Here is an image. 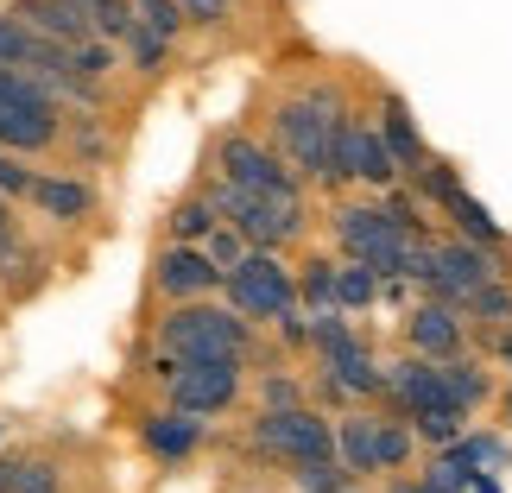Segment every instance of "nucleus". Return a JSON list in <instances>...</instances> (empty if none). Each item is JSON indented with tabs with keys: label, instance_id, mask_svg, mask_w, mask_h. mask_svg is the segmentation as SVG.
<instances>
[{
	"label": "nucleus",
	"instance_id": "1",
	"mask_svg": "<svg viewBox=\"0 0 512 493\" xmlns=\"http://www.w3.org/2000/svg\"><path fill=\"white\" fill-rule=\"evenodd\" d=\"M342 127H348V108H342L336 89H304V95H291V102H279V114H272L279 146L291 152L298 177H310V184L329 177V152H336Z\"/></svg>",
	"mask_w": 512,
	"mask_h": 493
},
{
	"label": "nucleus",
	"instance_id": "2",
	"mask_svg": "<svg viewBox=\"0 0 512 493\" xmlns=\"http://www.w3.org/2000/svg\"><path fill=\"white\" fill-rule=\"evenodd\" d=\"M159 342H165L171 361H247L253 329L222 304H184L165 317Z\"/></svg>",
	"mask_w": 512,
	"mask_h": 493
},
{
	"label": "nucleus",
	"instance_id": "3",
	"mask_svg": "<svg viewBox=\"0 0 512 493\" xmlns=\"http://www.w3.org/2000/svg\"><path fill=\"white\" fill-rule=\"evenodd\" d=\"M209 203H215V215H222V222L241 234L253 253H279L285 241H298V234H304V203H279V196L234 190V184H222V177L209 184Z\"/></svg>",
	"mask_w": 512,
	"mask_h": 493
},
{
	"label": "nucleus",
	"instance_id": "4",
	"mask_svg": "<svg viewBox=\"0 0 512 493\" xmlns=\"http://www.w3.org/2000/svg\"><path fill=\"white\" fill-rule=\"evenodd\" d=\"M253 443H260L266 456L291 462V468H323V462H336V424H329L323 411H310V405L266 411V418L253 424Z\"/></svg>",
	"mask_w": 512,
	"mask_h": 493
},
{
	"label": "nucleus",
	"instance_id": "5",
	"mask_svg": "<svg viewBox=\"0 0 512 493\" xmlns=\"http://www.w3.org/2000/svg\"><path fill=\"white\" fill-rule=\"evenodd\" d=\"M222 285H228V310H234V317L279 323L285 310H298V279H291V266L279 260V253H247Z\"/></svg>",
	"mask_w": 512,
	"mask_h": 493
},
{
	"label": "nucleus",
	"instance_id": "6",
	"mask_svg": "<svg viewBox=\"0 0 512 493\" xmlns=\"http://www.w3.org/2000/svg\"><path fill=\"white\" fill-rule=\"evenodd\" d=\"M215 165H222V184L234 190H253V196H279V203H304V184L298 171H291L272 146L247 140V133H228L222 152H215Z\"/></svg>",
	"mask_w": 512,
	"mask_h": 493
},
{
	"label": "nucleus",
	"instance_id": "7",
	"mask_svg": "<svg viewBox=\"0 0 512 493\" xmlns=\"http://www.w3.org/2000/svg\"><path fill=\"white\" fill-rule=\"evenodd\" d=\"M494 279H506V272H500V260L487 247H475V241H437V247H430V279L424 285H430L437 304L462 310L481 285H494Z\"/></svg>",
	"mask_w": 512,
	"mask_h": 493
},
{
	"label": "nucleus",
	"instance_id": "8",
	"mask_svg": "<svg viewBox=\"0 0 512 493\" xmlns=\"http://www.w3.org/2000/svg\"><path fill=\"white\" fill-rule=\"evenodd\" d=\"M241 399V361H177L171 373V411L209 418Z\"/></svg>",
	"mask_w": 512,
	"mask_h": 493
},
{
	"label": "nucleus",
	"instance_id": "9",
	"mask_svg": "<svg viewBox=\"0 0 512 493\" xmlns=\"http://www.w3.org/2000/svg\"><path fill=\"white\" fill-rule=\"evenodd\" d=\"M405 342L418 361H462V348H468V323H462V310L456 304H437V298H424L418 310L405 317Z\"/></svg>",
	"mask_w": 512,
	"mask_h": 493
},
{
	"label": "nucleus",
	"instance_id": "10",
	"mask_svg": "<svg viewBox=\"0 0 512 493\" xmlns=\"http://www.w3.org/2000/svg\"><path fill=\"white\" fill-rule=\"evenodd\" d=\"M386 399L405 411V424L411 418H424V411H456L449 405V386H443V367L437 361H399V367H386Z\"/></svg>",
	"mask_w": 512,
	"mask_h": 493
},
{
	"label": "nucleus",
	"instance_id": "11",
	"mask_svg": "<svg viewBox=\"0 0 512 493\" xmlns=\"http://www.w3.org/2000/svg\"><path fill=\"white\" fill-rule=\"evenodd\" d=\"M380 424L373 411H348V418H336V462L348 468V481H367L380 475Z\"/></svg>",
	"mask_w": 512,
	"mask_h": 493
},
{
	"label": "nucleus",
	"instance_id": "12",
	"mask_svg": "<svg viewBox=\"0 0 512 493\" xmlns=\"http://www.w3.org/2000/svg\"><path fill=\"white\" fill-rule=\"evenodd\" d=\"M57 140V102H0V146L45 152Z\"/></svg>",
	"mask_w": 512,
	"mask_h": 493
},
{
	"label": "nucleus",
	"instance_id": "13",
	"mask_svg": "<svg viewBox=\"0 0 512 493\" xmlns=\"http://www.w3.org/2000/svg\"><path fill=\"white\" fill-rule=\"evenodd\" d=\"M222 285V272L209 266V253L203 247H165L159 253V291L165 298H203V291H215Z\"/></svg>",
	"mask_w": 512,
	"mask_h": 493
},
{
	"label": "nucleus",
	"instance_id": "14",
	"mask_svg": "<svg viewBox=\"0 0 512 493\" xmlns=\"http://www.w3.org/2000/svg\"><path fill=\"white\" fill-rule=\"evenodd\" d=\"M19 26H38L45 38H57L64 51L76 45H89V13H83V0H19Z\"/></svg>",
	"mask_w": 512,
	"mask_h": 493
},
{
	"label": "nucleus",
	"instance_id": "15",
	"mask_svg": "<svg viewBox=\"0 0 512 493\" xmlns=\"http://www.w3.org/2000/svg\"><path fill=\"white\" fill-rule=\"evenodd\" d=\"M380 140L392 152V165H399V177H418L430 165L424 133H418V121H411V108L399 102V95H386V102H380Z\"/></svg>",
	"mask_w": 512,
	"mask_h": 493
},
{
	"label": "nucleus",
	"instance_id": "16",
	"mask_svg": "<svg viewBox=\"0 0 512 493\" xmlns=\"http://www.w3.org/2000/svg\"><path fill=\"white\" fill-rule=\"evenodd\" d=\"M348 171H354V184H373V190H392V184H399V165H392L380 127H367V121L348 127Z\"/></svg>",
	"mask_w": 512,
	"mask_h": 493
},
{
	"label": "nucleus",
	"instance_id": "17",
	"mask_svg": "<svg viewBox=\"0 0 512 493\" xmlns=\"http://www.w3.org/2000/svg\"><path fill=\"white\" fill-rule=\"evenodd\" d=\"M196 443H203V424H196L190 411H159V418H146V449L152 456L177 462V456H190Z\"/></svg>",
	"mask_w": 512,
	"mask_h": 493
},
{
	"label": "nucleus",
	"instance_id": "18",
	"mask_svg": "<svg viewBox=\"0 0 512 493\" xmlns=\"http://www.w3.org/2000/svg\"><path fill=\"white\" fill-rule=\"evenodd\" d=\"M32 203L51 215V222H76V215H89V190L76 184V177H38L32 184Z\"/></svg>",
	"mask_w": 512,
	"mask_h": 493
},
{
	"label": "nucleus",
	"instance_id": "19",
	"mask_svg": "<svg viewBox=\"0 0 512 493\" xmlns=\"http://www.w3.org/2000/svg\"><path fill=\"white\" fill-rule=\"evenodd\" d=\"M443 386H449V405L456 411H475V405H487V392H494V380H487V367L481 361H443Z\"/></svg>",
	"mask_w": 512,
	"mask_h": 493
},
{
	"label": "nucleus",
	"instance_id": "20",
	"mask_svg": "<svg viewBox=\"0 0 512 493\" xmlns=\"http://www.w3.org/2000/svg\"><path fill=\"white\" fill-rule=\"evenodd\" d=\"M215 228H222V215H215V203H209V196H190V203L171 215V234H177V247H203Z\"/></svg>",
	"mask_w": 512,
	"mask_h": 493
},
{
	"label": "nucleus",
	"instance_id": "21",
	"mask_svg": "<svg viewBox=\"0 0 512 493\" xmlns=\"http://www.w3.org/2000/svg\"><path fill=\"white\" fill-rule=\"evenodd\" d=\"M336 272H342V266L310 260V266H304V279H298V304H310L317 317H336Z\"/></svg>",
	"mask_w": 512,
	"mask_h": 493
},
{
	"label": "nucleus",
	"instance_id": "22",
	"mask_svg": "<svg viewBox=\"0 0 512 493\" xmlns=\"http://www.w3.org/2000/svg\"><path fill=\"white\" fill-rule=\"evenodd\" d=\"M380 291H386V285L373 279L367 266H354V260L336 272V310H373V304H380Z\"/></svg>",
	"mask_w": 512,
	"mask_h": 493
},
{
	"label": "nucleus",
	"instance_id": "23",
	"mask_svg": "<svg viewBox=\"0 0 512 493\" xmlns=\"http://www.w3.org/2000/svg\"><path fill=\"white\" fill-rule=\"evenodd\" d=\"M0 493H57L51 462H0Z\"/></svg>",
	"mask_w": 512,
	"mask_h": 493
},
{
	"label": "nucleus",
	"instance_id": "24",
	"mask_svg": "<svg viewBox=\"0 0 512 493\" xmlns=\"http://www.w3.org/2000/svg\"><path fill=\"white\" fill-rule=\"evenodd\" d=\"M83 13L102 38H121V45H127V32L140 26V19H133V0H83Z\"/></svg>",
	"mask_w": 512,
	"mask_h": 493
},
{
	"label": "nucleus",
	"instance_id": "25",
	"mask_svg": "<svg viewBox=\"0 0 512 493\" xmlns=\"http://www.w3.org/2000/svg\"><path fill=\"white\" fill-rule=\"evenodd\" d=\"M411 430L430 443V449H449L468 437V411H424V418H411Z\"/></svg>",
	"mask_w": 512,
	"mask_h": 493
},
{
	"label": "nucleus",
	"instance_id": "26",
	"mask_svg": "<svg viewBox=\"0 0 512 493\" xmlns=\"http://www.w3.org/2000/svg\"><path fill=\"white\" fill-rule=\"evenodd\" d=\"M133 19H140L152 38H165V45L184 32V7H177V0H133Z\"/></svg>",
	"mask_w": 512,
	"mask_h": 493
},
{
	"label": "nucleus",
	"instance_id": "27",
	"mask_svg": "<svg viewBox=\"0 0 512 493\" xmlns=\"http://www.w3.org/2000/svg\"><path fill=\"white\" fill-rule=\"evenodd\" d=\"M462 310H468L475 323H512V285H506V279L481 285V291H475V298H468Z\"/></svg>",
	"mask_w": 512,
	"mask_h": 493
},
{
	"label": "nucleus",
	"instance_id": "28",
	"mask_svg": "<svg viewBox=\"0 0 512 493\" xmlns=\"http://www.w3.org/2000/svg\"><path fill=\"white\" fill-rule=\"evenodd\" d=\"M203 253H209V266H215V272H222V279H228V272H234V266H241V260H247V253H253V247H247V241H241V234H234V228L222 222V228H215V234H209V241H203Z\"/></svg>",
	"mask_w": 512,
	"mask_h": 493
},
{
	"label": "nucleus",
	"instance_id": "29",
	"mask_svg": "<svg viewBox=\"0 0 512 493\" xmlns=\"http://www.w3.org/2000/svg\"><path fill=\"white\" fill-rule=\"evenodd\" d=\"M70 64H76V70H70L76 83H89V89H95V83H102V76L114 70V51H108V45H76V51H70Z\"/></svg>",
	"mask_w": 512,
	"mask_h": 493
},
{
	"label": "nucleus",
	"instance_id": "30",
	"mask_svg": "<svg viewBox=\"0 0 512 493\" xmlns=\"http://www.w3.org/2000/svg\"><path fill=\"white\" fill-rule=\"evenodd\" d=\"M184 7V19H196V26H228L234 0H177Z\"/></svg>",
	"mask_w": 512,
	"mask_h": 493
},
{
	"label": "nucleus",
	"instance_id": "31",
	"mask_svg": "<svg viewBox=\"0 0 512 493\" xmlns=\"http://www.w3.org/2000/svg\"><path fill=\"white\" fill-rule=\"evenodd\" d=\"M291 405H304L298 380H285V373H266V411H291Z\"/></svg>",
	"mask_w": 512,
	"mask_h": 493
},
{
	"label": "nucleus",
	"instance_id": "32",
	"mask_svg": "<svg viewBox=\"0 0 512 493\" xmlns=\"http://www.w3.org/2000/svg\"><path fill=\"white\" fill-rule=\"evenodd\" d=\"M127 45L140 51V70H159V64H165V38H152L146 26H133V32H127Z\"/></svg>",
	"mask_w": 512,
	"mask_h": 493
},
{
	"label": "nucleus",
	"instance_id": "33",
	"mask_svg": "<svg viewBox=\"0 0 512 493\" xmlns=\"http://www.w3.org/2000/svg\"><path fill=\"white\" fill-rule=\"evenodd\" d=\"M32 184H38V177L19 159H0V190H7V196H32Z\"/></svg>",
	"mask_w": 512,
	"mask_h": 493
},
{
	"label": "nucleus",
	"instance_id": "34",
	"mask_svg": "<svg viewBox=\"0 0 512 493\" xmlns=\"http://www.w3.org/2000/svg\"><path fill=\"white\" fill-rule=\"evenodd\" d=\"M279 335H285L291 348H304V342H310V323L298 317V310H285V317H279Z\"/></svg>",
	"mask_w": 512,
	"mask_h": 493
},
{
	"label": "nucleus",
	"instance_id": "35",
	"mask_svg": "<svg viewBox=\"0 0 512 493\" xmlns=\"http://www.w3.org/2000/svg\"><path fill=\"white\" fill-rule=\"evenodd\" d=\"M500 361H506V367H512V329H506V335H500Z\"/></svg>",
	"mask_w": 512,
	"mask_h": 493
},
{
	"label": "nucleus",
	"instance_id": "36",
	"mask_svg": "<svg viewBox=\"0 0 512 493\" xmlns=\"http://www.w3.org/2000/svg\"><path fill=\"white\" fill-rule=\"evenodd\" d=\"M506 424H512V386H506Z\"/></svg>",
	"mask_w": 512,
	"mask_h": 493
},
{
	"label": "nucleus",
	"instance_id": "37",
	"mask_svg": "<svg viewBox=\"0 0 512 493\" xmlns=\"http://www.w3.org/2000/svg\"><path fill=\"white\" fill-rule=\"evenodd\" d=\"M399 493H424V487H399Z\"/></svg>",
	"mask_w": 512,
	"mask_h": 493
},
{
	"label": "nucleus",
	"instance_id": "38",
	"mask_svg": "<svg viewBox=\"0 0 512 493\" xmlns=\"http://www.w3.org/2000/svg\"><path fill=\"white\" fill-rule=\"evenodd\" d=\"M0 228H7V209H0Z\"/></svg>",
	"mask_w": 512,
	"mask_h": 493
}]
</instances>
